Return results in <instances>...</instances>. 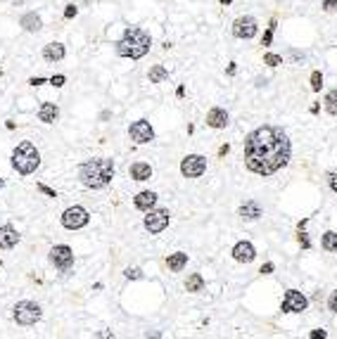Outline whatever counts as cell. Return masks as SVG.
<instances>
[{"mask_svg": "<svg viewBox=\"0 0 337 339\" xmlns=\"http://www.w3.org/2000/svg\"><path fill=\"white\" fill-rule=\"evenodd\" d=\"M320 244H323V249H325V251H335V254H337V232L335 230H328L325 235H323Z\"/></svg>", "mask_w": 337, "mask_h": 339, "instance_id": "25", "label": "cell"}, {"mask_svg": "<svg viewBox=\"0 0 337 339\" xmlns=\"http://www.w3.org/2000/svg\"><path fill=\"white\" fill-rule=\"evenodd\" d=\"M57 116H60V109H57L55 102H43L41 109H38V119H41L43 124H55Z\"/></svg>", "mask_w": 337, "mask_h": 339, "instance_id": "17", "label": "cell"}, {"mask_svg": "<svg viewBox=\"0 0 337 339\" xmlns=\"http://www.w3.org/2000/svg\"><path fill=\"white\" fill-rule=\"evenodd\" d=\"M233 36L242 38V41H249V38L256 36V19L245 15V17H237L233 22Z\"/></svg>", "mask_w": 337, "mask_h": 339, "instance_id": "12", "label": "cell"}, {"mask_svg": "<svg viewBox=\"0 0 337 339\" xmlns=\"http://www.w3.org/2000/svg\"><path fill=\"white\" fill-rule=\"evenodd\" d=\"M12 311H15L12 315L19 325H34V322L41 320V306L34 301H19Z\"/></svg>", "mask_w": 337, "mask_h": 339, "instance_id": "5", "label": "cell"}, {"mask_svg": "<svg viewBox=\"0 0 337 339\" xmlns=\"http://www.w3.org/2000/svg\"><path fill=\"white\" fill-rule=\"evenodd\" d=\"M273 263H266V266H261V273H264V275H268V273H273Z\"/></svg>", "mask_w": 337, "mask_h": 339, "instance_id": "40", "label": "cell"}, {"mask_svg": "<svg viewBox=\"0 0 337 339\" xmlns=\"http://www.w3.org/2000/svg\"><path fill=\"white\" fill-rule=\"evenodd\" d=\"M221 3H223V5H230V3H233V0H221Z\"/></svg>", "mask_w": 337, "mask_h": 339, "instance_id": "42", "label": "cell"}, {"mask_svg": "<svg viewBox=\"0 0 337 339\" xmlns=\"http://www.w3.org/2000/svg\"><path fill=\"white\" fill-rule=\"evenodd\" d=\"M88 221H91V216L83 206H69L62 214V225L67 230H79L83 225H88Z\"/></svg>", "mask_w": 337, "mask_h": 339, "instance_id": "6", "label": "cell"}, {"mask_svg": "<svg viewBox=\"0 0 337 339\" xmlns=\"http://www.w3.org/2000/svg\"><path fill=\"white\" fill-rule=\"evenodd\" d=\"M292 154L287 133L278 126H261L245 138V164L256 176H273Z\"/></svg>", "mask_w": 337, "mask_h": 339, "instance_id": "1", "label": "cell"}, {"mask_svg": "<svg viewBox=\"0 0 337 339\" xmlns=\"http://www.w3.org/2000/svg\"><path fill=\"white\" fill-rule=\"evenodd\" d=\"M204 171H207V159L202 154H188L181 161V173L185 178H200Z\"/></svg>", "mask_w": 337, "mask_h": 339, "instance_id": "8", "label": "cell"}, {"mask_svg": "<svg viewBox=\"0 0 337 339\" xmlns=\"http://www.w3.org/2000/svg\"><path fill=\"white\" fill-rule=\"evenodd\" d=\"M19 232L12 225H0V249H12L17 247Z\"/></svg>", "mask_w": 337, "mask_h": 339, "instance_id": "14", "label": "cell"}, {"mask_svg": "<svg viewBox=\"0 0 337 339\" xmlns=\"http://www.w3.org/2000/svg\"><path fill=\"white\" fill-rule=\"evenodd\" d=\"M3 185H5V183H3V180H0V188H3Z\"/></svg>", "mask_w": 337, "mask_h": 339, "instance_id": "43", "label": "cell"}, {"mask_svg": "<svg viewBox=\"0 0 337 339\" xmlns=\"http://www.w3.org/2000/svg\"><path fill=\"white\" fill-rule=\"evenodd\" d=\"M325 337H328V332L325 330H313L311 332V339H325Z\"/></svg>", "mask_w": 337, "mask_h": 339, "instance_id": "38", "label": "cell"}, {"mask_svg": "<svg viewBox=\"0 0 337 339\" xmlns=\"http://www.w3.org/2000/svg\"><path fill=\"white\" fill-rule=\"evenodd\" d=\"M43 83H46V79H41V76H34V79H29V86H34V88L43 86Z\"/></svg>", "mask_w": 337, "mask_h": 339, "instance_id": "37", "label": "cell"}, {"mask_svg": "<svg viewBox=\"0 0 337 339\" xmlns=\"http://www.w3.org/2000/svg\"><path fill=\"white\" fill-rule=\"evenodd\" d=\"M330 188H332V192L337 195V169L330 173Z\"/></svg>", "mask_w": 337, "mask_h": 339, "instance_id": "36", "label": "cell"}, {"mask_svg": "<svg viewBox=\"0 0 337 339\" xmlns=\"http://www.w3.org/2000/svg\"><path fill=\"white\" fill-rule=\"evenodd\" d=\"M22 29L24 31H31V34H36V31H41L43 29V22H41V17H38L36 12H27L24 17H22Z\"/></svg>", "mask_w": 337, "mask_h": 339, "instance_id": "19", "label": "cell"}, {"mask_svg": "<svg viewBox=\"0 0 337 339\" xmlns=\"http://www.w3.org/2000/svg\"><path fill=\"white\" fill-rule=\"evenodd\" d=\"M202 287H204V277L200 273H195V275H190L185 280V289L188 292H202Z\"/></svg>", "mask_w": 337, "mask_h": 339, "instance_id": "24", "label": "cell"}, {"mask_svg": "<svg viewBox=\"0 0 337 339\" xmlns=\"http://www.w3.org/2000/svg\"><path fill=\"white\" fill-rule=\"evenodd\" d=\"M235 72H237L235 62H230V64H228V67H226V74H228V76H233V74H235Z\"/></svg>", "mask_w": 337, "mask_h": 339, "instance_id": "41", "label": "cell"}, {"mask_svg": "<svg viewBox=\"0 0 337 339\" xmlns=\"http://www.w3.org/2000/svg\"><path fill=\"white\" fill-rule=\"evenodd\" d=\"M131 178L133 180H150L152 178L150 164H145V161H136V164L131 166Z\"/></svg>", "mask_w": 337, "mask_h": 339, "instance_id": "21", "label": "cell"}, {"mask_svg": "<svg viewBox=\"0 0 337 339\" xmlns=\"http://www.w3.org/2000/svg\"><path fill=\"white\" fill-rule=\"evenodd\" d=\"M240 218L242 221H256L259 216H261V206L256 204V202H245V204L240 206Z\"/></svg>", "mask_w": 337, "mask_h": 339, "instance_id": "20", "label": "cell"}, {"mask_svg": "<svg viewBox=\"0 0 337 339\" xmlns=\"http://www.w3.org/2000/svg\"><path fill=\"white\" fill-rule=\"evenodd\" d=\"M38 164H41V154H38L36 145L24 140V143H19L12 152V169L22 173V176H29V173H34L38 169Z\"/></svg>", "mask_w": 337, "mask_h": 339, "instance_id": "4", "label": "cell"}, {"mask_svg": "<svg viewBox=\"0 0 337 339\" xmlns=\"http://www.w3.org/2000/svg\"><path fill=\"white\" fill-rule=\"evenodd\" d=\"M133 204H136V209H140V211H150V209H155V204H157V195L150 192V190H143V192H138V195L133 197Z\"/></svg>", "mask_w": 337, "mask_h": 339, "instance_id": "15", "label": "cell"}, {"mask_svg": "<svg viewBox=\"0 0 337 339\" xmlns=\"http://www.w3.org/2000/svg\"><path fill=\"white\" fill-rule=\"evenodd\" d=\"M264 64H268V67H278V64H282V57L280 55H273V53H266Z\"/></svg>", "mask_w": 337, "mask_h": 339, "instance_id": "29", "label": "cell"}, {"mask_svg": "<svg viewBox=\"0 0 337 339\" xmlns=\"http://www.w3.org/2000/svg\"><path fill=\"white\" fill-rule=\"evenodd\" d=\"M124 275H126L128 280H140V277H143V270H140V268H126Z\"/></svg>", "mask_w": 337, "mask_h": 339, "instance_id": "30", "label": "cell"}, {"mask_svg": "<svg viewBox=\"0 0 337 339\" xmlns=\"http://www.w3.org/2000/svg\"><path fill=\"white\" fill-rule=\"evenodd\" d=\"M150 45H152V38H150L147 31L138 27H128L124 31L121 41L117 43V55L119 57H128V60H140V57L147 55Z\"/></svg>", "mask_w": 337, "mask_h": 339, "instance_id": "3", "label": "cell"}, {"mask_svg": "<svg viewBox=\"0 0 337 339\" xmlns=\"http://www.w3.org/2000/svg\"><path fill=\"white\" fill-rule=\"evenodd\" d=\"M306 306H309V299L301 294L299 289H287V294L282 299V311L285 313H301L306 311Z\"/></svg>", "mask_w": 337, "mask_h": 339, "instance_id": "10", "label": "cell"}, {"mask_svg": "<svg viewBox=\"0 0 337 339\" xmlns=\"http://www.w3.org/2000/svg\"><path fill=\"white\" fill-rule=\"evenodd\" d=\"M233 259L237 263H252L256 259V249L252 242H237L235 247H233Z\"/></svg>", "mask_w": 337, "mask_h": 339, "instance_id": "13", "label": "cell"}, {"mask_svg": "<svg viewBox=\"0 0 337 339\" xmlns=\"http://www.w3.org/2000/svg\"><path fill=\"white\" fill-rule=\"evenodd\" d=\"M325 109H328L332 116H337V88L330 90L328 95H325Z\"/></svg>", "mask_w": 337, "mask_h": 339, "instance_id": "26", "label": "cell"}, {"mask_svg": "<svg viewBox=\"0 0 337 339\" xmlns=\"http://www.w3.org/2000/svg\"><path fill=\"white\" fill-rule=\"evenodd\" d=\"M320 88H323V76H320V72H313L311 74V90L318 93Z\"/></svg>", "mask_w": 337, "mask_h": 339, "instance_id": "27", "label": "cell"}, {"mask_svg": "<svg viewBox=\"0 0 337 339\" xmlns=\"http://www.w3.org/2000/svg\"><path fill=\"white\" fill-rule=\"evenodd\" d=\"M76 12H79V10H76V5H67V10H64V17L72 19V17H76Z\"/></svg>", "mask_w": 337, "mask_h": 339, "instance_id": "35", "label": "cell"}, {"mask_svg": "<svg viewBox=\"0 0 337 339\" xmlns=\"http://www.w3.org/2000/svg\"><path fill=\"white\" fill-rule=\"evenodd\" d=\"M328 308L332 313H337V292H332V294H330V299H328Z\"/></svg>", "mask_w": 337, "mask_h": 339, "instance_id": "34", "label": "cell"}, {"mask_svg": "<svg viewBox=\"0 0 337 339\" xmlns=\"http://www.w3.org/2000/svg\"><path fill=\"white\" fill-rule=\"evenodd\" d=\"M169 218H171L169 209H150L143 223H145L147 232H152V235H159L162 230H166V225H169Z\"/></svg>", "mask_w": 337, "mask_h": 339, "instance_id": "7", "label": "cell"}, {"mask_svg": "<svg viewBox=\"0 0 337 339\" xmlns=\"http://www.w3.org/2000/svg\"><path fill=\"white\" fill-rule=\"evenodd\" d=\"M64 81H67V79H64L62 74H57V76H53V79H50V83H53L55 88H62V86H64Z\"/></svg>", "mask_w": 337, "mask_h": 339, "instance_id": "32", "label": "cell"}, {"mask_svg": "<svg viewBox=\"0 0 337 339\" xmlns=\"http://www.w3.org/2000/svg\"><path fill=\"white\" fill-rule=\"evenodd\" d=\"M297 240H299V244H301V247H304V249H309V247H311L309 235H306V232L301 230V228H299V235H297Z\"/></svg>", "mask_w": 337, "mask_h": 339, "instance_id": "31", "label": "cell"}, {"mask_svg": "<svg viewBox=\"0 0 337 339\" xmlns=\"http://www.w3.org/2000/svg\"><path fill=\"white\" fill-rule=\"evenodd\" d=\"M335 8H337V0H325V3H323V10H328V12Z\"/></svg>", "mask_w": 337, "mask_h": 339, "instance_id": "39", "label": "cell"}, {"mask_svg": "<svg viewBox=\"0 0 337 339\" xmlns=\"http://www.w3.org/2000/svg\"><path fill=\"white\" fill-rule=\"evenodd\" d=\"M273 31H275V19H271V24H268L264 38H261V45H271V41H273Z\"/></svg>", "mask_w": 337, "mask_h": 339, "instance_id": "28", "label": "cell"}, {"mask_svg": "<svg viewBox=\"0 0 337 339\" xmlns=\"http://www.w3.org/2000/svg\"><path fill=\"white\" fill-rule=\"evenodd\" d=\"M50 263L60 270H69L74 266V251L67 244H57L50 249Z\"/></svg>", "mask_w": 337, "mask_h": 339, "instance_id": "9", "label": "cell"}, {"mask_svg": "<svg viewBox=\"0 0 337 339\" xmlns=\"http://www.w3.org/2000/svg\"><path fill=\"white\" fill-rule=\"evenodd\" d=\"M64 45L62 43H48L46 48H43V57H46V62H60V60H64Z\"/></svg>", "mask_w": 337, "mask_h": 339, "instance_id": "18", "label": "cell"}, {"mask_svg": "<svg viewBox=\"0 0 337 339\" xmlns=\"http://www.w3.org/2000/svg\"><path fill=\"white\" fill-rule=\"evenodd\" d=\"M38 190L43 192V195H48V197H57V192L53 188H48V185H43V183H38Z\"/></svg>", "mask_w": 337, "mask_h": 339, "instance_id": "33", "label": "cell"}, {"mask_svg": "<svg viewBox=\"0 0 337 339\" xmlns=\"http://www.w3.org/2000/svg\"><path fill=\"white\" fill-rule=\"evenodd\" d=\"M79 178L86 188L91 190H102L107 188L114 178V164L112 159H88L81 164L79 169Z\"/></svg>", "mask_w": 337, "mask_h": 339, "instance_id": "2", "label": "cell"}, {"mask_svg": "<svg viewBox=\"0 0 337 339\" xmlns=\"http://www.w3.org/2000/svg\"><path fill=\"white\" fill-rule=\"evenodd\" d=\"M0 266H3V261H0Z\"/></svg>", "mask_w": 337, "mask_h": 339, "instance_id": "44", "label": "cell"}, {"mask_svg": "<svg viewBox=\"0 0 337 339\" xmlns=\"http://www.w3.org/2000/svg\"><path fill=\"white\" fill-rule=\"evenodd\" d=\"M147 76H150V83H164V81L169 79V72H166L162 64H157V67H152V69H150V74H147Z\"/></svg>", "mask_w": 337, "mask_h": 339, "instance_id": "23", "label": "cell"}, {"mask_svg": "<svg viewBox=\"0 0 337 339\" xmlns=\"http://www.w3.org/2000/svg\"><path fill=\"white\" fill-rule=\"evenodd\" d=\"M128 135H131V140L138 143V145H145V143H150V140H155V131H152L150 121H145V119H140V121H136V124H131Z\"/></svg>", "mask_w": 337, "mask_h": 339, "instance_id": "11", "label": "cell"}, {"mask_svg": "<svg viewBox=\"0 0 337 339\" xmlns=\"http://www.w3.org/2000/svg\"><path fill=\"white\" fill-rule=\"evenodd\" d=\"M188 263V254H183V251H176V254H169V259H166V266L171 268L173 273H178L183 270Z\"/></svg>", "mask_w": 337, "mask_h": 339, "instance_id": "22", "label": "cell"}, {"mask_svg": "<svg viewBox=\"0 0 337 339\" xmlns=\"http://www.w3.org/2000/svg\"><path fill=\"white\" fill-rule=\"evenodd\" d=\"M207 126L211 128H226L228 126V112L221 107H214L209 109V114H207Z\"/></svg>", "mask_w": 337, "mask_h": 339, "instance_id": "16", "label": "cell"}]
</instances>
